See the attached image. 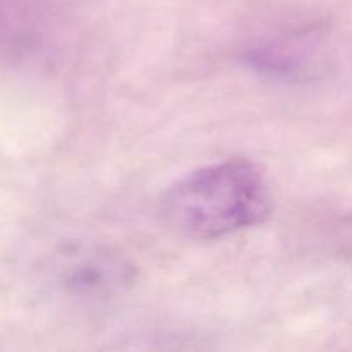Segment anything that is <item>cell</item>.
<instances>
[{"instance_id": "6da1fadb", "label": "cell", "mask_w": 352, "mask_h": 352, "mask_svg": "<svg viewBox=\"0 0 352 352\" xmlns=\"http://www.w3.org/2000/svg\"><path fill=\"white\" fill-rule=\"evenodd\" d=\"M268 212V186L248 160H227L192 172L168 189L162 201L167 226L195 239H215L246 229Z\"/></svg>"}]
</instances>
